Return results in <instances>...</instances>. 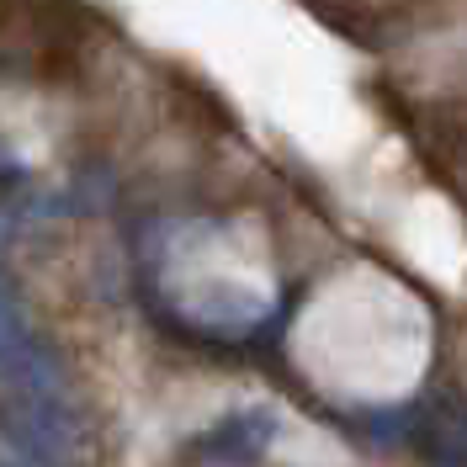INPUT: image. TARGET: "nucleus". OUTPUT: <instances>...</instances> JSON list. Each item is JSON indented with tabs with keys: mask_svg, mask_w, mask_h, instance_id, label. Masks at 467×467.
<instances>
[{
	"mask_svg": "<svg viewBox=\"0 0 467 467\" xmlns=\"http://www.w3.org/2000/svg\"><path fill=\"white\" fill-rule=\"evenodd\" d=\"M0 441L69 467L86 451V420L69 404V393H5L0 399Z\"/></svg>",
	"mask_w": 467,
	"mask_h": 467,
	"instance_id": "obj_1",
	"label": "nucleus"
},
{
	"mask_svg": "<svg viewBox=\"0 0 467 467\" xmlns=\"http://www.w3.org/2000/svg\"><path fill=\"white\" fill-rule=\"evenodd\" d=\"M0 388L5 393H69L58 350L32 335L27 314L5 282H0Z\"/></svg>",
	"mask_w": 467,
	"mask_h": 467,
	"instance_id": "obj_2",
	"label": "nucleus"
},
{
	"mask_svg": "<svg viewBox=\"0 0 467 467\" xmlns=\"http://www.w3.org/2000/svg\"><path fill=\"white\" fill-rule=\"evenodd\" d=\"M276 314V292L250 282H197L175 292V319L202 335H250Z\"/></svg>",
	"mask_w": 467,
	"mask_h": 467,
	"instance_id": "obj_3",
	"label": "nucleus"
},
{
	"mask_svg": "<svg viewBox=\"0 0 467 467\" xmlns=\"http://www.w3.org/2000/svg\"><path fill=\"white\" fill-rule=\"evenodd\" d=\"M276 431H282V420H276L271 404H244L223 420H213L197 436V457L213 467H255L271 451Z\"/></svg>",
	"mask_w": 467,
	"mask_h": 467,
	"instance_id": "obj_4",
	"label": "nucleus"
},
{
	"mask_svg": "<svg viewBox=\"0 0 467 467\" xmlns=\"http://www.w3.org/2000/svg\"><path fill=\"white\" fill-rule=\"evenodd\" d=\"M420 436H425L431 467H467V414L436 409L431 420H420Z\"/></svg>",
	"mask_w": 467,
	"mask_h": 467,
	"instance_id": "obj_5",
	"label": "nucleus"
},
{
	"mask_svg": "<svg viewBox=\"0 0 467 467\" xmlns=\"http://www.w3.org/2000/svg\"><path fill=\"white\" fill-rule=\"evenodd\" d=\"M0 467H58V462L32 457V451H16V446H5V441H0Z\"/></svg>",
	"mask_w": 467,
	"mask_h": 467,
	"instance_id": "obj_6",
	"label": "nucleus"
}]
</instances>
